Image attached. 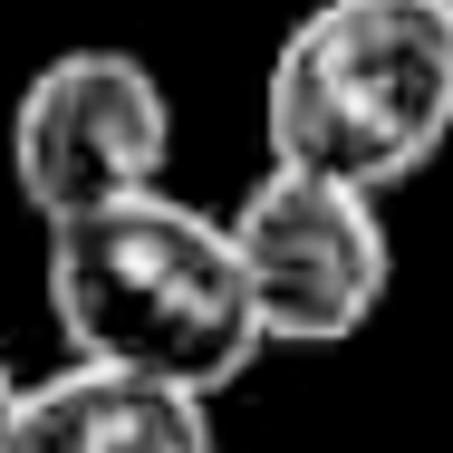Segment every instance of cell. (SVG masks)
<instances>
[{"label":"cell","instance_id":"cell-5","mask_svg":"<svg viewBox=\"0 0 453 453\" xmlns=\"http://www.w3.org/2000/svg\"><path fill=\"white\" fill-rule=\"evenodd\" d=\"M19 453H222V434L212 395L68 357L19 395Z\"/></svg>","mask_w":453,"mask_h":453},{"label":"cell","instance_id":"cell-3","mask_svg":"<svg viewBox=\"0 0 453 453\" xmlns=\"http://www.w3.org/2000/svg\"><path fill=\"white\" fill-rule=\"evenodd\" d=\"M222 222H232V251H242V280H251L271 348H348L395 289L386 212L357 183L271 165Z\"/></svg>","mask_w":453,"mask_h":453},{"label":"cell","instance_id":"cell-1","mask_svg":"<svg viewBox=\"0 0 453 453\" xmlns=\"http://www.w3.org/2000/svg\"><path fill=\"white\" fill-rule=\"evenodd\" d=\"M49 319L78 366H126L183 395H222L271 357L232 222L183 193L49 222Z\"/></svg>","mask_w":453,"mask_h":453},{"label":"cell","instance_id":"cell-6","mask_svg":"<svg viewBox=\"0 0 453 453\" xmlns=\"http://www.w3.org/2000/svg\"><path fill=\"white\" fill-rule=\"evenodd\" d=\"M19 395H29V386H19L10 357H0V453H19Z\"/></svg>","mask_w":453,"mask_h":453},{"label":"cell","instance_id":"cell-4","mask_svg":"<svg viewBox=\"0 0 453 453\" xmlns=\"http://www.w3.org/2000/svg\"><path fill=\"white\" fill-rule=\"evenodd\" d=\"M174 165V96L126 49H68L10 106V183L49 222L106 212L126 193H165Z\"/></svg>","mask_w":453,"mask_h":453},{"label":"cell","instance_id":"cell-2","mask_svg":"<svg viewBox=\"0 0 453 453\" xmlns=\"http://www.w3.org/2000/svg\"><path fill=\"white\" fill-rule=\"evenodd\" d=\"M271 165L357 193L415 183L453 145V0H319L261 78Z\"/></svg>","mask_w":453,"mask_h":453}]
</instances>
